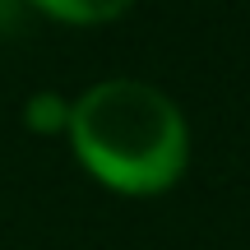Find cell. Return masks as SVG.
Returning a JSON list of instances; mask_svg holds the SVG:
<instances>
[{"label":"cell","instance_id":"cell-1","mask_svg":"<svg viewBox=\"0 0 250 250\" xmlns=\"http://www.w3.org/2000/svg\"><path fill=\"white\" fill-rule=\"evenodd\" d=\"M70 139L102 181L158 190L186 167V116L144 79H102L70 107Z\"/></svg>","mask_w":250,"mask_h":250},{"label":"cell","instance_id":"cell-2","mask_svg":"<svg viewBox=\"0 0 250 250\" xmlns=\"http://www.w3.org/2000/svg\"><path fill=\"white\" fill-rule=\"evenodd\" d=\"M42 9H51V14H61V19H111L116 9H125L130 0H37Z\"/></svg>","mask_w":250,"mask_h":250},{"label":"cell","instance_id":"cell-3","mask_svg":"<svg viewBox=\"0 0 250 250\" xmlns=\"http://www.w3.org/2000/svg\"><path fill=\"white\" fill-rule=\"evenodd\" d=\"M23 116L33 130H56L61 121H70V107H65L56 93H33L28 98V107H23Z\"/></svg>","mask_w":250,"mask_h":250}]
</instances>
